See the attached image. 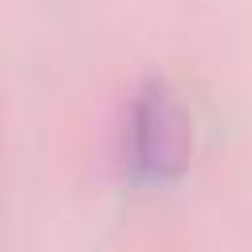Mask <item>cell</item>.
Instances as JSON below:
<instances>
[{
    "mask_svg": "<svg viewBox=\"0 0 252 252\" xmlns=\"http://www.w3.org/2000/svg\"><path fill=\"white\" fill-rule=\"evenodd\" d=\"M193 150V130L161 79H146L126 106L122 122V169L138 185H165L173 181Z\"/></svg>",
    "mask_w": 252,
    "mask_h": 252,
    "instance_id": "6da1fadb",
    "label": "cell"
}]
</instances>
